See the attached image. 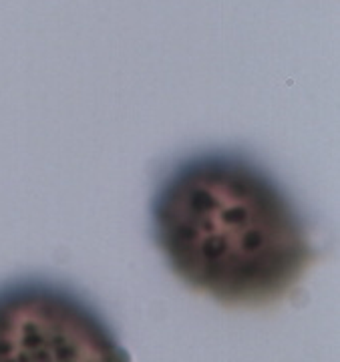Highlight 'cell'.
I'll list each match as a JSON object with an SVG mask.
<instances>
[{
    "label": "cell",
    "instance_id": "6da1fadb",
    "mask_svg": "<svg viewBox=\"0 0 340 362\" xmlns=\"http://www.w3.org/2000/svg\"><path fill=\"white\" fill-rule=\"evenodd\" d=\"M151 221L171 270L223 304L274 302L314 256L300 211L280 183L232 151L173 165L153 195Z\"/></svg>",
    "mask_w": 340,
    "mask_h": 362
},
{
    "label": "cell",
    "instance_id": "7a4b0ae2",
    "mask_svg": "<svg viewBox=\"0 0 340 362\" xmlns=\"http://www.w3.org/2000/svg\"><path fill=\"white\" fill-rule=\"evenodd\" d=\"M0 362H131L89 302L65 286L14 280L0 286Z\"/></svg>",
    "mask_w": 340,
    "mask_h": 362
}]
</instances>
